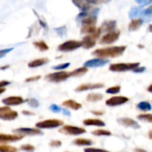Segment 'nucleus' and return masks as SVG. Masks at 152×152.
Returning a JSON list of instances; mask_svg holds the SVG:
<instances>
[{"instance_id": "20", "label": "nucleus", "mask_w": 152, "mask_h": 152, "mask_svg": "<svg viewBox=\"0 0 152 152\" xmlns=\"http://www.w3.org/2000/svg\"><path fill=\"white\" fill-rule=\"evenodd\" d=\"M83 124L87 126H98V127H103L105 126V123L102 120L98 119H87L83 121Z\"/></svg>"}, {"instance_id": "12", "label": "nucleus", "mask_w": 152, "mask_h": 152, "mask_svg": "<svg viewBox=\"0 0 152 152\" xmlns=\"http://www.w3.org/2000/svg\"><path fill=\"white\" fill-rule=\"evenodd\" d=\"M13 132L22 135L34 136V135L43 134L42 132L38 129H30V128H19L13 130Z\"/></svg>"}, {"instance_id": "32", "label": "nucleus", "mask_w": 152, "mask_h": 152, "mask_svg": "<svg viewBox=\"0 0 152 152\" xmlns=\"http://www.w3.org/2000/svg\"><path fill=\"white\" fill-rule=\"evenodd\" d=\"M138 120L152 123V114H141L137 116Z\"/></svg>"}, {"instance_id": "55", "label": "nucleus", "mask_w": 152, "mask_h": 152, "mask_svg": "<svg viewBox=\"0 0 152 152\" xmlns=\"http://www.w3.org/2000/svg\"><path fill=\"white\" fill-rule=\"evenodd\" d=\"M148 137L152 140V130L149 131V132H148Z\"/></svg>"}, {"instance_id": "13", "label": "nucleus", "mask_w": 152, "mask_h": 152, "mask_svg": "<svg viewBox=\"0 0 152 152\" xmlns=\"http://www.w3.org/2000/svg\"><path fill=\"white\" fill-rule=\"evenodd\" d=\"M109 62V60L106 59H102V58H95V59H90L85 62L84 66L87 68H98V67H102Z\"/></svg>"}, {"instance_id": "46", "label": "nucleus", "mask_w": 152, "mask_h": 152, "mask_svg": "<svg viewBox=\"0 0 152 152\" xmlns=\"http://www.w3.org/2000/svg\"><path fill=\"white\" fill-rule=\"evenodd\" d=\"M145 70V67H137V68H135L134 70H133V72L134 73H142L144 72Z\"/></svg>"}, {"instance_id": "40", "label": "nucleus", "mask_w": 152, "mask_h": 152, "mask_svg": "<svg viewBox=\"0 0 152 152\" xmlns=\"http://www.w3.org/2000/svg\"><path fill=\"white\" fill-rule=\"evenodd\" d=\"M49 109H50V111L53 113H59L61 111H62V108H59L58 105H55V104H53V105H50V108H49Z\"/></svg>"}, {"instance_id": "42", "label": "nucleus", "mask_w": 152, "mask_h": 152, "mask_svg": "<svg viewBox=\"0 0 152 152\" xmlns=\"http://www.w3.org/2000/svg\"><path fill=\"white\" fill-rule=\"evenodd\" d=\"M85 152H110L105 151L104 149H99V148H85Z\"/></svg>"}, {"instance_id": "39", "label": "nucleus", "mask_w": 152, "mask_h": 152, "mask_svg": "<svg viewBox=\"0 0 152 152\" xmlns=\"http://www.w3.org/2000/svg\"><path fill=\"white\" fill-rule=\"evenodd\" d=\"M138 4H140V6H146L148 4H151L152 3V0H134Z\"/></svg>"}, {"instance_id": "43", "label": "nucleus", "mask_w": 152, "mask_h": 152, "mask_svg": "<svg viewBox=\"0 0 152 152\" xmlns=\"http://www.w3.org/2000/svg\"><path fill=\"white\" fill-rule=\"evenodd\" d=\"M49 145L51 147H59L62 145V142L60 140H52Z\"/></svg>"}, {"instance_id": "25", "label": "nucleus", "mask_w": 152, "mask_h": 152, "mask_svg": "<svg viewBox=\"0 0 152 152\" xmlns=\"http://www.w3.org/2000/svg\"><path fill=\"white\" fill-rule=\"evenodd\" d=\"M96 25H82L80 33L82 34H91L96 31Z\"/></svg>"}, {"instance_id": "7", "label": "nucleus", "mask_w": 152, "mask_h": 152, "mask_svg": "<svg viewBox=\"0 0 152 152\" xmlns=\"http://www.w3.org/2000/svg\"><path fill=\"white\" fill-rule=\"evenodd\" d=\"M18 117V113L12 110L10 107L4 106L0 108V118L6 121H11Z\"/></svg>"}, {"instance_id": "57", "label": "nucleus", "mask_w": 152, "mask_h": 152, "mask_svg": "<svg viewBox=\"0 0 152 152\" xmlns=\"http://www.w3.org/2000/svg\"><path fill=\"white\" fill-rule=\"evenodd\" d=\"M148 31H149V32L152 33V24H151V25L148 26Z\"/></svg>"}, {"instance_id": "6", "label": "nucleus", "mask_w": 152, "mask_h": 152, "mask_svg": "<svg viewBox=\"0 0 152 152\" xmlns=\"http://www.w3.org/2000/svg\"><path fill=\"white\" fill-rule=\"evenodd\" d=\"M59 132L61 134H63L65 135H73V136H77V135L83 134L86 133V130L83 128L76 127L73 126H64L59 130Z\"/></svg>"}, {"instance_id": "4", "label": "nucleus", "mask_w": 152, "mask_h": 152, "mask_svg": "<svg viewBox=\"0 0 152 152\" xmlns=\"http://www.w3.org/2000/svg\"><path fill=\"white\" fill-rule=\"evenodd\" d=\"M71 76V72L66 71H57V72L51 73L45 77V80L50 83H61L68 80Z\"/></svg>"}, {"instance_id": "1", "label": "nucleus", "mask_w": 152, "mask_h": 152, "mask_svg": "<svg viewBox=\"0 0 152 152\" xmlns=\"http://www.w3.org/2000/svg\"><path fill=\"white\" fill-rule=\"evenodd\" d=\"M126 49V46H112V47L98 48L92 52V55L97 58L107 59L116 58L123 54Z\"/></svg>"}, {"instance_id": "36", "label": "nucleus", "mask_w": 152, "mask_h": 152, "mask_svg": "<svg viewBox=\"0 0 152 152\" xmlns=\"http://www.w3.org/2000/svg\"><path fill=\"white\" fill-rule=\"evenodd\" d=\"M28 102V105H30L32 108H38L39 105V102L37 100V99H34V98H31V99L26 100Z\"/></svg>"}, {"instance_id": "18", "label": "nucleus", "mask_w": 152, "mask_h": 152, "mask_svg": "<svg viewBox=\"0 0 152 152\" xmlns=\"http://www.w3.org/2000/svg\"><path fill=\"white\" fill-rule=\"evenodd\" d=\"M117 28V21L116 20H106L103 22L100 27L101 31L103 33L112 32L115 31Z\"/></svg>"}, {"instance_id": "2", "label": "nucleus", "mask_w": 152, "mask_h": 152, "mask_svg": "<svg viewBox=\"0 0 152 152\" xmlns=\"http://www.w3.org/2000/svg\"><path fill=\"white\" fill-rule=\"evenodd\" d=\"M101 33H102V31H101L100 28H99L93 34H88L87 36H86L82 41V43H83L82 47L84 48L85 49H91L94 47L95 45H96V39L99 37Z\"/></svg>"}, {"instance_id": "50", "label": "nucleus", "mask_w": 152, "mask_h": 152, "mask_svg": "<svg viewBox=\"0 0 152 152\" xmlns=\"http://www.w3.org/2000/svg\"><path fill=\"white\" fill-rule=\"evenodd\" d=\"M22 114H24V115L25 116H34L35 115V114L33 112H31V111H22Z\"/></svg>"}, {"instance_id": "38", "label": "nucleus", "mask_w": 152, "mask_h": 152, "mask_svg": "<svg viewBox=\"0 0 152 152\" xmlns=\"http://www.w3.org/2000/svg\"><path fill=\"white\" fill-rule=\"evenodd\" d=\"M69 66H70V63L69 62H67V63L59 64V65H56V66L52 67V68H53V69L54 70H64L68 68Z\"/></svg>"}, {"instance_id": "21", "label": "nucleus", "mask_w": 152, "mask_h": 152, "mask_svg": "<svg viewBox=\"0 0 152 152\" xmlns=\"http://www.w3.org/2000/svg\"><path fill=\"white\" fill-rule=\"evenodd\" d=\"M144 20L141 18L140 19H133L129 25V30L130 31H134L139 29L143 23Z\"/></svg>"}, {"instance_id": "27", "label": "nucleus", "mask_w": 152, "mask_h": 152, "mask_svg": "<svg viewBox=\"0 0 152 152\" xmlns=\"http://www.w3.org/2000/svg\"><path fill=\"white\" fill-rule=\"evenodd\" d=\"M88 70L87 67H82V68H77L71 72V77H81V76L85 75L88 72Z\"/></svg>"}, {"instance_id": "54", "label": "nucleus", "mask_w": 152, "mask_h": 152, "mask_svg": "<svg viewBox=\"0 0 152 152\" xmlns=\"http://www.w3.org/2000/svg\"><path fill=\"white\" fill-rule=\"evenodd\" d=\"M9 67H10V65H4V66H2V67H1V70H4V69H7V68H8Z\"/></svg>"}, {"instance_id": "16", "label": "nucleus", "mask_w": 152, "mask_h": 152, "mask_svg": "<svg viewBox=\"0 0 152 152\" xmlns=\"http://www.w3.org/2000/svg\"><path fill=\"white\" fill-rule=\"evenodd\" d=\"M25 102L22 97L18 96H8V97L3 99L1 100V102L7 106H16V105H19L22 104Z\"/></svg>"}, {"instance_id": "22", "label": "nucleus", "mask_w": 152, "mask_h": 152, "mask_svg": "<svg viewBox=\"0 0 152 152\" xmlns=\"http://www.w3.org/2000/svg\"><path fill=\"white\" fill-rule=\"evenodd\" d=\"M49 62V59L48 58H40V59H34L31 61L28 64V66L29 68H37V67L42 66V65H45L47 62Z\"/></svg>"}, {"instance_id": "28", "label": "nucleus", "mask_w": 152, "mask_h": 152, "mask_svg": "<svg viewBox=\"0 0 152 152\" xmlns=\"http://www.w3.org/2000/svg\"><path fill=\"white\" fill-rule=\"evenodd\" d=\"M73 144L76 145H80V146H83V145H91L93 144V142L91 140L83 139V138H79L76 139L73 141Z\"/></svg>"}, {"instance_id": "3", "label": "nucleus", "mask_w": 152, "mask_h": 152, "mask_svg": "<svg viewBox=\"0 0 152 152\" xmlns=\"http://www.w3.org/2000/svg\"><path fill=\"white\" fill-rule=\"evenodd\" d=\"M140 62H132V63H114L109 66V70L113 72H125V71H133L139 67Z\"/></svg>"}, {"instance_id": "31", "label": "nucleus", "mask_w": 152, "mask_h": 152, "mask_svg": "<svg viewBox=\"0 0 152 152\" xmlns=\"http://www.w3.org/2000/svg\"><path fill=\"white\" fill-rule=\"evenodd\" d=\"M91 134L95 136H110L111 135V132L108 130H104V129H97L91 132Z\"/></svg>"}, {"instance_id": "52", "label": "nucleus", "mask_w": 152, "mask_h": 152, "mask_svg": "<svg viewBox=\"0 0 152 152\" xmlns=\"http://www.w3.org/2000/svg\"><path fill=\"white\" fill-rule=\"evenodd\" d=\"M134 151L136 152H148L146 150L142 149V148H135Z\"/></svg>"}, {"instance_id": "45", "label": "nucleus", "mask_w": 152, "mask_h": 152, "mask_svg": "<svg viewBox=\"0 0 152 152\" xmlns=\"http://www.w3.org/2000/svg\"><path fill=\"white\" fill-rule=\"evenodd\" d=\"M13 48H7V49H4V50H0V57L2 58L3 56H4V54H6V53H9L10 51H11V50H13Z\"/></svg>"}, {"instance_id": "14", "label": "nucleus", "mask_w": 152, "mask_h": 152, "mask_svg": "<svg viewBox=\"0 0 152 152\" xmlns=\"http://www.w3.org/2000/svg\"><path fill=\"white\" fill-rule=\"evenodd\" d=\"M72 2L81 11H88L93 9L94 4L91 0H72Z\"/></svg>"}, {"instance_id": "56", "label": "nucleus", "mask_w": 152, "mask_h": 152, "mask_svg": "<svg viewBox=\"0 0 152 152\" xmlns=\"http://www.w3.org/2000/svg\"><path fill=\"white\" fill-rule=\"evenodd\" d=\"M4 91H6L5 88H0V94H1Z\"/></svg>"}, {"instance_id": "30", "label": "nucleus", "mask_w": 152, "mask_h": 152, "mask_svg": "<svg viewBox=\"0 0 152 152\" xmlns=\"http://www.w3.org/2000/svg\"><path fill=\"white\" fill-rule=\"evenodd\" d=\"M34 45L37 48H38L40 51H46L49 49L48 45L44 41H38V42H34Z\"/></svg>"}, {"instance_id": "17", "label": "nucleus", "mask_w": 152, "mask_h": 152, "mask_svg": "<svg viewBox=\"0 0 152 152\" xmlns=\"http://www.w3.org/2000/svg\"><path fill=\"white\" fill-rule=\"evenodd\" d=\"M104 87L102 83H87V84H82L75 89V91L82 92L88 90H94V89L102 88Z\"/></svg>"}, {"instance_id": "15", "label": "nucleus", "mask_w": 152, "mask_h": 152, "mask_svg": "<svg viewBox=\"0 0 152 152\" xmlns=\"http://www.w3.org/2000/svg\"><path fill=\"white\" fill-rule=\"evenodd\" d=\"M117 121L121 126L130 127L134 129H139L140 128V126L138 124L137 122L132 120V119L129 118V117H121V118L117 119Z\"/></svg>"}, {"instance_id": "19", "label": "nucleus", "mask_w": 152, "mask_h": 152, "mask_svg": "<svg viewBox=\"0 0 152 152\" xmlns=\"http://www.w3.org/2000/svg\"><path fill=\"white\" fill-rule=\"evenodd\" d=\"M62 105H63L65 108H71V109L74 110V111H77V110L82 108L81 104L73 100V99H68V100L64 101V102H62Z\"/></svg>"}, {"instance_id": "48", "label": "nucleus", "mask_w": 152, "mask_h": 152, "mask_svg": "<svg viewBox=\"0 0 152 152\" xmlns=\"http://www.w3.org/2000/svg\"><path fill=\"white\" fill-rule=\"evenodd\" d=\"M10 84V82L4 81V80H2V81L0 82V88H4V86H7Z\"/></svg>"}, {"instance_id": "24", "label": "nucleus", "mask_w": 152, "mask_h": 152, "mask_svg": "<svg viewBox=\"0 0 152 152\" xmlns=\"http://www.w3.org/2000/svg\"><path fill=\"white\" fill-rule=\"evenodd\" d=\"M102 99H103V95L99 93H91L86 96V100L91 102H98L102 100Z\"/></svg>"}, {"instance_id": "11", "label": "nucleus", "mask_w": 152, "mask_h": 152, "mask_svg": "<svg viewBox=\"0 0 152 152\" xmlns=\"http://www.w3.org/2000/svg\"><path fill=\"white\" fill-rule=\"evenodd\" d=\"M25 135L19 134H0V142L1 144L3 143H7V142H16V141L21 140L23 139Z\"/></svg>"}, {"instance_id": "53", "label": "nucleus", "mask_w": 152, "mask_h": 152, "mask_svg": "<svg viewBox=\"0 0 152 152\" xmlns=\"http://www.w3.org/2000/svg\"><path fill=\"white\" fill-rule=\"evenodd\" d=\"M147 91L149 92H151V93H152V84L150 85L148 87V88H147Z\"/></svg>"}, {"instance_id": "51", "label": "nucleus", "mask_w": 152, "mask_h": 152, "mask_svg": "<svg viewBox=\"0 0 152 152\" xmlns=\"http://www.w3.org/2000/svg\"><path fill=\"white\" fill-rule=\"evenodd\" d=\"M62 112H63L64 115L68 116V117H70V116L71 115V112H70L69 111H68V110H67V109H65V108H62Z\"/></svg>"}, {"instance_id": "41", "label": "nucleus", "mask_w": 152, "mask_h": 152, "mask_svg": "<svg viewBox=\"0 0 152 152\" xmlns=\"http://www.w3.org/2000/svg\"><path fill=\"white\" fill-rule=\"evenodd\" d=\"M94 5H98L101 4H106L111 1V0H91Z\"/></svg>"}, {"instance_id": "8", "label": "nucleus", "mask_w": 152, "mask_h": 152, "mask_svg": "<svg viewBox=\"0 0 152 152\" xmlns=\"http://www.w3.org/2000/svg\"><path fill=\"white\" fill-rule=\"evenodd\" d=\"M62 125H63V121L53 119V120H47L37 123L36 124V127L38 129H54Z\"/></svg>"}, {"instance_id": "29", "label": "nucleus", "mask_w": 152, "mask_h": 152, "mask_svg": "<svg viewBox=\"0 0 152 152\" xmlns=\"http://www.w3.org/2000/svg\"><path fill=\"white\" fill-rule=\"evenodd\" d=\"M137 108L142 111H148L151 110V104L146 101H142L137 105Z\"/></svg>"}, {"instance_id": "34", "label": "nucleus", "mask_w": 152, "mask_h": 152, "mask_svg": "<svg viewBox=\"0 0 152 152\" xmlns=\"http://www.w3.org/2000/svg\"><path fill=\"white\" fill-rule=\"evenodd\" d=\"M121 90V87L119 86H113V87H110L105 91L107 94H116L119 93Z\"/></svg>"}, {"instance_id": "49", "label": "nucleus", "mask_w": 152, "mask_h": 152, "mask_svg": "<svg viewBox=\"0 0 152 152\" xmlns=\"http://www.w3.org/2000/svg\"><path fill=\"white\" fill-rule=\"evenodd\" d=\"M91 113L96 116H102L104 114V111H91Z\"/></svg>"}, {"instance_id": "37", "label": "nucleus", "mask_w": 152, "mask_h": 152, "mask_svg": "<svg viewBox=\"0 0 152 152\" xmlns=\"http://www.w3.org/2000/svg\"><path fill=\"white\" fill-rule=\"evenodd\" d=\"M55 31L59 34L60 37H64V36H66L67 31H66V27L62 26L60 28H55Z\"/></svg>"}, {"instance_id": "33", "label": "nucleus", "mask_w": 152, "mask_h": 152, "mask_svg": "<svg viewBox=\"0 0 152 152\" xmlns=\"http://www.w3.org/2000/svg\"><path fill=\"white\" fill-rule=\"evenodd\" d=\"M18 149L16 147L7 145H1L0 152H17Z\"/></svg>"}, {"instance_id": "10", "label": "nucleus", "mask_w": 152, "mask_h": 152, "mask_svg": "<svg viewBox=\"0 0 152 152\" xmlns=\"http://www.w3.org/2000/svg\"><path fill=\"white\" fill-rule=\"evenodd\" d=\"M129 100V99L126 96H113V97L109 98L105 101V104L108 106H118V105H121L123 104H125Z\"/></svg>"}, {"instance_id": "5", "label": "nucleus", "mask_w": 152, "mask_h": 152, "mask_svg": "<svg viewBox=\"0 0 152 152\" xmlns=\"http://www.w3.org/2000/svg\"><path fill=\"white\" fill-rule=\"evenodd\" d=\"M83 46V43L80 41L68 40L58 46V50L62 52H70L79 48Z\"/></svg>"}, {"instance_id": "44", "label": "nucleus", "mask_w": 152, "mask_h": 152, "mask_svg": "<svg viewBox=\"0 0 152 152\" xmlns=\"http://www.w3.org/2000/svg\"><path fill=\"white\" fill-rule=\"evenodd\" d=\"M41 78L40 76H34V77H28L25 80V82L27 83H30V82H36L37 80H39V79Z\"/></svg>"}, {"instance_id": "47", "label": "nucleus", "mask_w": 152, "mask_h": 152, "mask_svg": "<svg viewBox=\"0 0 152 152\" xmlns=\"http://www.w3.org/2000/svg\"><path fill=\"white\" fill-rule=\"evenodd\" d=\"M34 13H35V14L37 15V17H38L39 22V24H40V25H42V27H43V28H45L46 27H47V25H46V23H45V22L44 21H42V19H41V18L39 17V16H38V14H37V13H36V12L34 11Z\"/></svg>"}, {"instance_id": "35", "label": "nucleus", "mask_w": 152, "mask_h": 152, "mask_svg": "<svg viewBox=\"0 0 152 152\" xmlns=\"http://www.w3.org/2000/svg\"><path fill=\"white\" fill-rule=\"evenodd\" d=\"M20 149L27 152H34L35 150V147L31 144H25V145H21Z\"/></svg>"}, {"instance_id": "9", "label": "nucleus", "mask_w": 152, "mask_h": 152, "mask_svg": "<svg viewBox=\"0 0 152 152\" xmlns=\"http://www.w3.org/2000/svg\"><path fill=\"white\" fill-rule=\"evenodd\" d=\"M120 35V31H114L112 32L107 33L104 36H102L101 38L99 43L102 45H109L114 43L117 42L118 39Z\"/></svg>"}, {"instance_id": "26", "label": "nucleus", "mask_w": 152, "mask_h": 152, "mask_svg": "<svg viewBox=\"0 0 152 152\" xmlns=\"http://www.w3.org/2000/svg\"><path fill=\"white\" fill-rule=\"evenodd\" d=\"M141 19L144 21H150L152 19V4L145 10H143L141 14Z\"/></svg>"}, {"instance_id": "23", "label": "nucleus", "mask_w": 152, "mask_h": 152, "mask_svg": "<svg viewBox=\"0 0 152 152\" xmlns=\"http://www.w3.org/2000/svg\"><path fill=\"white\" fill-rule=\"evenodd\" d=\"M144 9L142 8V6L140 7H133L129 11V17L131 19H134V18L138 17V16H141L142 11Z\"/></svg>"}]
</instances>
